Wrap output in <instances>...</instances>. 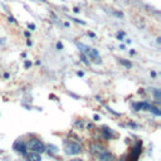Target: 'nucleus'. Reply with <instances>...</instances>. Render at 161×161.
Segmentation results:
<instances>
[{"mask_svg": "<svg viewBox=\"0 0 161 161\" xmlns=\"http://www.w3.org/2000/svg\"><path fill=\"white\" fill-rule=\"evenodd\" d=\"M57 48H58V49H62V48H63V45H62L61 43H58V44H57Z\"/></svg>", "mask_w": 161, "mask_h": 161, "instance_id": "2eb2a0df", "label": "nucleus"}, {"mask_svg": "<svg viewBox=\"0 0 161 161\" xmlns=\"http://www.w3.org/2000/svg\"><path fill=\"white\" fill-rule=\"evenodd\" d=\"M122 37H124V33H118V34H117V38H118V39H122Z\"/></svg>", "mask_w": 161, "mask_h": 161, "instance_id": "ddd939ff", "label": "nucleus"}, {"mask_svg": "<svg viewBox=\"0 0 161 161\" xmlns=\"http://www.w3.org/2000/svg\"><path fill=\"white\" fill-rule=\"evenodd\" d=\"M102 150H104V147H103L101 143H98V142H93V143H91V146H89V151H91L92 155H98Z\"/></svg>", "mask_w": 161, "mask_h": 161, "instance_id": "0eeeda50", "label": "nucleus"}, {"mask_svg": "<svg viewBox=\"0 0 161 161\" xmlns=\"http://www.w3.org/2000/svg\"><path fill=\"white\" fill-rule=\"evenodd\" d=\"M45 151H48L49 154H56L58 151V149L53 145H48V146H45Z\"/></svg>", "mask_w": 161, "mask_h": 161, "instance_id": "9d476101", "label": "nucleus"}, {"mask_svg": "<svg viewBox=\"0 0 161 161\" xmlns=\"http://www.w3.org/2000/svg\"><path fill=\"white\" fill-rule=\"evenodd\" d=\"M14 150L17 151V152H20L22 155H26V154H28V152H26V151H28V150H26V146H25V142L23 141V140H18L15 143H14Z\"/></svg>", "mask_w": 161, "mask_h": 161, "instance_id": "423d86ee", "label": "nucleus"}, {"mask_svg": "<svg viewBox=\"0 0 161 161\" xmlns=\"http://www.w3.org/2000/svg\"><path fill=\"white\" fill-rule=\"evenodd\" d=\"M64 151L67 155H78L82 152V146L76 141H68L64 145Z\"/></svg>", "mask_w": 161, "mask_h": 161, "instance_id": "7ed1b4c3", "label": "nucleus"}, {"mask_svg": "<svg viewBox=\"0 0 161 161\" xmlns=\"http://www.w3.org/2000/svg\"><path fill=\"white\" fill-rule=\"evenodd\" d=\"M141 151H142V142L139 141L135 146L132 147L131 154H130L128 157H127V161H137V160H139V156L141 155Z\"/></svg>", "mask_w": 161, "mask_h": 161, "instance_id": "20e7f679", "label": "nucleus"}, {"mask_svg": "<svg viewBox=\"0 0 161 161\" xmlns=\"http://www.w3.org/2000/svg\"><path fill=\"white\" fill-rule=\"evenodd\" d=\"M154 95H155L156 101L160 102V91H159V89H154Z\"/></svg>", "mask_w": 161, "mask_h": 161, "instance_id": "9b49d317", "label": "nucleus"}, {"mask_svg": "<svg viewBox=\"0 0 161 161\" xmlns=\"http://www.w3.org/2000/svg\"><path fill=\"white\" fill-rule=\"evenodd\" d=\"M25 146H26V150L37 152V154H42L45 151V145L39 139H35V137L30 139L28 142H25Z\"/></svg>", "mask_w": 161, "mask_h": 161, "instance_id": "f257e3e1", "label": "nucleus"}, {"mask_svg": "<svg viewBox=\"0 0 161 161\" xmlns=\"http://www.w3.org/2000/svg\"><path fill=\"white\" fill-rule=\"evenodd\" d=\"M25 157H26L28 161H42V156H40V154H37V152H33V151L28 152L25 155Z\"/></svg>", "mask_w": 161, "mask_h": 161, "instance_id": "6e6552de", "label": "nucleus"}, {"mask_svg": "<svg viewBox=\"0 0 161 161\" xmlns=\"http://www.w3.org/2000/svg\"><path fill=\"white\" fill-rule=\"evenodd\" d=\"M102 135L106 140H110L112 137V130L107 128V127H103V131H102Z\"/></svg>", "mask_w": 161, "mask_h": 161, "instance_id": "1a4fd4ad", "label": "nucleus"}, {"mask_svg": "<svg viewBox=\"0 0 161 161\" xmlns=\"http://www.w3.org/2000/svg\"><path fill=\"white\" fill-rule=\"evenodd\" d=\"M72 161H83V160H80V159H74V160H72Z\"/></svg>", "mask_w": 161, "mask_h": 161, "instance_id": "f3484780", "label": "nucleus"}, {"mask_svg": "<svg viewBox=\"0 0 161 161\" xmlns=\"http://www.w3.org/2000/svg\"><path fill=\"white\" fill-rule=\"evenodd\" d=\"M77 45L79 47V49H83V50H82V54H83L84 57H87L88 59L93 61L95 63H100V62H101L100 54H98V52H97L96 49L88 48V47H86V45H83V44H77Z\"/></svg>", "mask_w": 161, "mask_h": 161, "instance_id": "f03ea898", "label": "nucleus"}, {"mask_svg": "<svg viewBox=\"0 0 161 161\" xmlns=\"http://www.w3.org/2000/svg\"><path fill=\"white\" fill-rule=\"evenodd\" d=\"M29 65H30V62H25V67H26V68H28Z\"/></svg>", "mask_w": 161, "mask_h": 161, "instance_id": "dca6fc26", "label": "nucleus"}, {"mask_svg": "<svg viewBox=\"0 0 161 161\" xmlns=\"http://www.w3.org/2000/svg\"><path fill=\"white\" fill-rule=\"evenodd\" d=\"M9 22H10V23H14L15 20H14V18H13V17H9Z\"/></svg>", "mask_w": 161, "mask_h": 161, "instance_id": "4468645a", "label": "nucleus"}, {"mask_svg": "<svg viewBox=\"0 0 161 161\" xmlns=\"http://www.w3.org/2000/svg\"><path fill=\"white\" fill-rule=\"evenodd\" d=\"M97 156V160L98 161H115V157H113V155L111 154V152H108L106 149L104 150H102L98 155H96Z\"/></svg>", "mask_w": 161, "mask_h": 161, "instance_id": "39448f33", "label": "nucleus"}, {"mask_svg": "<svg viewBox=\"0 0 161 161\" xmlns=\"http://www.w3.org/2000/svg\"><path fill=\"white\" fill-rule=\"evenodd\" d=\"M121 63H122L125 67H127V68H130V67H131V63H128V62H126L125 59H121Z\"/></svg>", "mask_w": 161, "mask_h": 161, "instance_id": "f8f14e48", "label": "nucleus"}]
</instances>
